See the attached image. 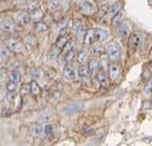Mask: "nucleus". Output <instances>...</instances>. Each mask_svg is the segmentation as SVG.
Returning <instances> with one entry per match:
<instances>
[{
  "label": "nucleus",
  "instance_id": "obj_1",
  "mask_svg": "<svg viewBox=\"0 0 152 146\" xmlns=\"http://www.w3.org/2000/svg\"><path fill=\"white\" fill-rule=\"evenodd\" d=\"M106 55L107 58L111 61H116L120 58V55H121V48L115 43H112L110 45L107 46L106 48Z\"/></svg>",
  "mask_w": 152,
  "mask_h": 146
},
{
  "label": "nucleus",
  "instance_id": "obj_2",
  "mask_svg": "<svg viewBox=\"0 0 152 146\" xmlns=\"http://www.w3.org/2000/svg\"><path fill=\"white\" fill-rule=\"evenodd\" d=\"M5 46L13 53H24L25 51V46L22 42H20L17 39H8L5 42Z\"/></svg>",
  "mask_w": 152,
  "mask_h": 146
},
{
  "label": "nucleus",
  "instance_id": "obj_3",
  "mask_svg": "<svg viewBox=\"0 0 152 146\" xmlns=\"http://www.w3.org/2000/svg\"><path fill=\"white\" fill-rule=\"evenodd\" d=\"M109 76L114 82H118L121 78V68L117 64H110L108 66Z\"/></svg>",
  "mask_w": 152,
  "mask_h": 146
},
{
  "label": "nucleus",
  "instance_id": "obj_4",
  "mask_svg": "<svg viewBox=\"0 0 152 146\" xmlns=\"http://www.w3.org/2000/svg\"><path fill=\"white\" fill-rule=\"evenodd\" d=\"M15 20L18 22V23H20L21 25H28L31 23V20H32V18H31V15H29L28 12H18L17 15H15Z\"/></svg>",
  "mask_w": 152,
  "mask_h": 146
},
{
  "label": "nucleus",
  "instance_id": "obj_5",
  "mask_svg": "<svg viewBox=\"0 0 152 146\" xmlns=\"http://www.w3.org/2000/svg\"><path fill=\"white\" fill-rule=\"evenodd\" d=\"M129 42H131L132 46L135 48H139L143 44V37L140 33L135 32L133 34H131L129 36Z\"/></svg>",
  "mask_w": 152,
  "mask_h": 146
},
{
  "label": "nucleus",
  "instance_id": "obj_6",
  "mask_svg": "<svg viewBox=\"0 0 152 146\" xmlns=\"http://www.w3.org/2000/svg\"><path fill=\"white\" fill-rule=\"evenodd\" d=\"M63 75L66 79H69V80H73L76 78V76L78 75L77 74V71L75 70V68L71 65H68V66L65 67L64 71H63Z\"/></svg>",
  "mask_w": 152,
  "mask_h": 146
},
{
  "label": "nucleus",
  "instance_id": "obj_7",
  "mask_svg": "<svg viewBox=\"0 0 152 146\" xmlns=\"http://www.w3.org/2000/svg\"><path fill=\"white\" fill-rule=\"evenodd\" d=\"M84 107V105L82 103H75V104L69 105L66 108H64V113L65 114H74L79 112L80 110H82Z\"/></svg>",
  "mask_w": 152,
  "mask_h": 146
},
{
  "label": "nucleus",
  "instance_id": "obj_8",
  "mask_svg": "<svg viewBox=\"0 0 152 146\" xmlns=\"http://www.w3.org/2000/svg\"><path fill=\"white\" fill-rule=\"evenodd\" d=\"M118 30H119V34L121 35V37L124 38V39L129 38V36H131V34H132L131 28H129V24L124 23V22H122L121 25L118 27Z\"/></svg>",
  "mask_w": 152,
  "mask_h": 146
},
{
  "label": "nucleus",
  "instance_id": "obj_9",
  "mask_svg": "<svg viewBox=\"0 0 152 146\" xmlns=\"http://www.w3.org/2000/svg\"><path fill=\"white\" fill-rule=\"evenodd\" d=\"M98 80H99L100 84H101L103 87H108L109 80H108V77H107L106 70H104V69L99 70V72H98Z\"/></svg>",
  "mask_w": 152,
  "mask_h": 146
},
{
  "label": "nucleus",
  "instance_id": "obj_10",
  "mask_svg": "<svg viewBox=\"0 0 152 146\" xmlns=\"http://www.w3.org/2000/svg\"><path fill=\"white\" fill-rule=\"evenodd\" d=\"M109 34L107 31L103 30V29H96L95 30V38L100 42H104L108 39Z\"/></svg>",
  "mask_w": 152,
  "mask_h": 146
},
{
  "label": "nucleus",
  "instance_id": "obj_11",
  "mask_svg": "<svg viewBox=\"0 0 152 146\" xmlns=\"http://www.w3.org/2000/svg\"><path fill=\"white\" fill-rule=\"evenodd\" d=\"M80 12L84 15H91L94 10V7H93V4L88 1H84L80 4Z\"/></svg>",
  "mask_w": 152,
  "mask_h": 146
},
{
  "label": "nucleus",
  "instance_id": "obj_12",
  "mask_svg": "<svg viewBox=\"0 0 152 146\" xmlns=\"http://www.w3.org/2000/svg\"><path fill=\"white\" fill-rule=\"evenodd\" d=\"M88 67H89V72H91V75H95V74H97L99 72L100 63L97 59H94V60H91V61H89Z\"/></svg>",
  "mask_w": 152,
  "mask_h": 146
},
{
  "label": "nucleus",
  "instance_id": "obj_13",
  "mask_svg": "<svg viewBox=\"0 0 152 146\" xmlns=\"http://www.w3.org/2000/svg\"><path fill=\"white\" fill-rule=\"evenodd\" d=\"M95 30L91 29V30L86 31V37H84V44L86 45H91L94 43V40H95Z\"/></svg>",
  "mask_w": 152,
  "mask_h": 146
},
{
  "label": "nucleus",
  "instance_id": "obj_14",
  "mask_svg": "<svg viewBox=\"0 0 152 146\" xmlns=\"http://www.w3.org/2000/svg\"><path fill=\"white\" fill-rule=\"evenodd\" d=\"M42 132H43V128H42L41 125H39V123H35V125H33L32 127L30 128V135L33 137L40 136V135L42 134Z\"/></svg>",
  "mask_w": 152,
  "mask_h": 146
},
{
  "label": "nucleus",
  "instance_id": "obj_15",
  "mask_svg": "<svg viewBox=\"0 0 152 146\" xmlns=\"http://www.w3.org/2000/svg\"><path fill=\"white\" fill-rule=\"evenodd\" d=\"M0 28H1L2 30L6 31V32H12V31L15 30V25L10 21H8V20H4V21H2L1 24H0Z\"/></svg>",
  "mask_w": 152,
  "mask_h": 146
},
{
  "label": "nucleus",
  "instance_id": "obj_16",
  "mask_svg": "<svg viewBox=\"0 0 152 146\" xmlns=\"http://www.w3.org/2000/svg\"><path fill=\"white\" fill-rule=\"evenodd\" d=\"M122 20H124V13L121 12H118L117 15H113V19H112V26L114 28H118V27L121 25L122 23Z\"/></svg>",
  "mask_w": 152,
  "mask_h": 146
},
{
  "label": "nucleus",
  "instance_id": "obj_17",
  "mask_svg": "<svg viewBox=\"0 0 152 146\" xmlns=\"http://www.w3.org/2000/svg\"><path fill=\"white\" fill-rule=\"evenodd\" d=\"M89 73H91L89 72V67L86 66V65L81 64L79 67H78L77 74H78V76H80V77H86Z\"/></svg>",
  "mask_w": 152,
  "mask_h": 146
},
{
  "label": "nucleus",
  "instance_id": "obj_18",
  "mask_svg": "<svg viewBox=\"0 0 152 146\" xmlns=\"http://www.w3.org/2000/svg\"><path fill=\"white\" fill-rule=\"evenodd\" d=\"M121 8H122L121 2H116V3H114L113 5H111V7L109 8V13L113 17V15H117L118 12H121Z\"/></svg>",
  "mask_w": 152,
  "mask_h": 146
},
{
  "label": "nucleus",
  "instance_id": "obj_19",
  "mask_svg": "<svg viewBox=\"0 0 152 146\" xmlns=\"http://www.w3.org/2000/svg\"><path fill=\"white\" fill-rule=\"evenodd\" d=\"M77 55H76L75 49H70V51H66V55H65V61L67 63H72L76 59Z\"/></svg>",
  "mask_w": 152,
  "mask_h": 146
},
{
  "label": "nucleus",
  "instance_id": "obj_20",
  "mask_svg": "<svg viewBox=\"0 0 152 146\" xmlns=\"http://www.w3.org/2000/svg\"><path fill=\"white\" fill-rule=\"evenodd\" d=\"M8 79L19 84L22 80V75H21V73L18 72V71H12V72L8 73Z\"/></svg>",
  "mask_w": 152,
  "mask_h": 146
},
{
  "label": "nucleus",
  "instance_id": "obj_21",
  "mask_svg": "<svg viewBox=\"0 0 152 146\" xmlns=\"http://www.w3.org/2000/svg\"><path fill=\"white\" fill-rule=\"evenodd\" d=\"M30 90H31V94L34 96H38V95H40V93H41V89H40V87L38 85L36 81H31Z\"/></svg>",
  "mask_w": 152,
  "mask_h": 146
},
{
  "label": "nucleus",
  "instance_id": "obj_22",
  "mask_svg": "<svg viewBox=\"0 0 152 146\" xmlns=\"http://www.w3.org/2000/svg\"><path fill=\"white\" fill-rule=\"evenodd\" d=\"M43 134L45 138H53V128L51 125H45L43 128Z\"/></svg>",
  "mask_w": 152,
  "mask_h": 146
},
{
  "label": "nucleus",
  "instance_id": "obj_23",
  "mask_svg": "<svg viewBox=\"0 0 152 146\" xmlns=\"http://www.w3.org/2000/svg\"><path fill=\"white\" fill-rule=\"evenodd\" d=\"M88 51H82L78 54L77 56V62L80 63V64H83L88 61Z\"/></svg>",
  "mask_w": 152,
  "mask_h": 146
},
{
  "label": "nucleus",
  "instance_id": "obj_24",
  "mask_svg": "<svg viewBox=\"0 0 152 146\" xmlns=\"http://www.w3.org/2000/svg\"><path fill=\"white\" fill-rule=\"evenodd\" d=\"M42 4V1L41 0H33L32 2H30L28 5V10H30V12H34V10H38V8L40 7V5Z\"/></svg>",
  "mask_w": 152,
  "mask_h": 146
},
{
  "label": "nucleus",
  "instance_id": "obj_25",
  "mask_svg": "<svg viewBox=\"0 0 152 146\" xmlns=\"http://www.w3.org/2000/svg\"><path fill=\"white\" fill-rule=\"evenodd\" d=\"M68 38L66 36H64V35H62V36H60L58 38L57 42H56V45L58 46V48H60L61 49H63L65 48V45L67 44V42H68Z\"/></svg>",
  "mask_w": 152,
  "mask_h": 146
},
{
  "label": "nucleus",
  "instance_id": "obj_26",
  "mask_svg": "<svg viewBox=\"0 0 152 146\" xmlns=\"http://www.w3.org/2000/svg\"><path fill=\"white\" fill-rule=\"evenodd\" d=\"M48 25L45 23H43V22H37V23L35 24V30H36L37 32L43 33V32H45V31H48Z\"/></svg>",
  "mask_w": 152,
  "mask_h": 146
},
{
  "label": "nucleus",
  "instance_id": "obj_27",
  "mask_svg": "<svg viewBox=\"0 0 152 146\" xmlns=\"http://www.w3.org/2000/svg\"><path fill=\"white\" fill-rule=\"evenodd\" d=\"M60 51H61V48H58L57 45H55L53 48H51L50 51V59H53V60L57 59V58L59 57V55H60Z\"/></svg>",
  "mask_w": 152,
  "mask_h": 146
},
{
  "label": "nucleus",
  "instance_id": "obj_28",
  "mask_svg": "<svg viewBox=\"0 0 152 146\" xmlns=\"http://www.w3.org/2000/svg\"><path fill=\"white\" fill-rule=\"evenodd\" d=\"M86 28H84V26H82L81 28L79 29V30L76 31V35H77V39L79 40V41H83L84 40V37H86Z\"/></svg>",
  "mask_w": 152,
  "mask_h": 146
},
{
  "label": "nucleus",
  "instance_id": "obj_29",
  "mask_svg": "<svg viewBox=\"0 0 152 146\" xmlns=\"http://www.w3.org/2000/svg\"><path fill=\"white\" fill-rule=\"evenodd\" d=\"M17 89H18V84H17V82L10 80V81L6 84V90H7L8 93H15V92L17 91Z\"/></svg>",
  "mask_w": 152,
  "mask_h": 146
},
{
  "label": "nucleus",
  "instance_id": "obj_30",
  "mask_svg": "<svg viewBox=\"0 0 152 146\" xmlns=\"http://www.w3.org/2000/svg\"><path fill=\"white\" fill-rule=\"evenodd\" d=\"M60 5H61V3H60L59 0H50V3H48V7H50V10H58V8L60 7Z\"/></svg>",
  "mask_w": 152,
  "mask_h": 146
},
{
  "label": "nucleus",
  "instance_id": "obj_31",
  "mask_svg": "<svg viewBox=\"0 0 152 146\" xmlns=\"http://www.w3.org/2000/svg\"><path fill=\"white\" fill-rule=\"evenodd\" d=\"M91 53H93L95 56L100 55V54L102 53V48H101V45H100V44H98V43H95V44L93 45V48H91Z\"/></svg>",
  "mask_w": 152,
  "mask_h": 146
},
{
  "label": "nucleus",
  "instance_id": "obj_32",
  "mask_svg": "<svg viewBox=\"0 0 152 146\" xmlns=\"http://www.w3.org/2000/svg\"><path fill=\"white\" fill-rule=\"evenodd\" d=\"M144 92H145V95H151L152 94V78L150 80H149L148 82H147V84H146V87H145V90H144Z\"/></svg>",
  "mask_w": 152,
  "mask_h": 146
},
{
  "label": "nucleus",
  "instance_id": "obj_33",
  "mask_svg": "<svg viewBox=\"0 0 152 146\" xmlns=\"http://www.w3.org/2000/svg\"><path fill=\"white\" fill-rule=\"evenodd\" d=\"M64 49L66 51H70V49H75V42L73 41V40H68V42H67V44L65 45Z\"/></svg>",
  "mask_w": 152,
  "mask_h": 146
},
{
  "label": "nucleus",
  "instance_id": "obj_34",
  "mask_svg": "<svg viewBox=\"0 0 152 146\" xmlns=\"http://www.w3.org/2000/svg\"><path fill=\"white\" fill-rule=\"evenodd\" d=\"M32 76L35 78V79H40L42 76V73L39 69H33L32 70Z\"/></svg>",
  "mask_w": 152,
  "mask_h": 146
},
{
  "label": "nucleus",
  "instance_id": "obj_35",
  "mask_svg": "<svg viewBox=\"0 0 152 146\" xmlns=\"http://www.w3.org/2000/svg\"><path fill=\"white\" fill-rule=\"evenodd\" d=\"M31 93V90H30V84H25L22 87L21 89V94L22 95H27V94Z\"/></svg>",
  "mask_w": 152,
  "mask_h": 146
},
{
  "label": "nucleus",
  "instance_id": "obj_36",
  "mask_svg": "<svg viewBox=\"0 0 152 146\" xmlns=\"http://www.w3.org/2000/svg\"><path fill=\"white\" fill-rule=\"evenodd\" d=\"M82 26H83V25L81 24V22H80L79 20H74V22H73V29H74L75 31L79 30Z\"/></svg>",
  "mask_w": 152,
  "mask_h": 146
},
{
  "label": "nucleus",
  "instance_id": "obj_37",
  "mask_svg": "<svg viewBox=\"0 0 152 146\" xmlns=\"http://www.w3.org/2000/svg\"><path fill=\"white\" fill-rule=\"evenodd\" d=\"M27 43L30 44V45H35V44H36V39H35L33 36L28 37V39H27Z\"/></svg>",
  "mask_w": 152,
  "mask_h": 146
},
{
  "label": "nucleus",
  "instance_id": "obj_38",
  "mask_svg": "<svg viewBox=\"0 0 152 146\" xmlns=\"http://www.w3.org/2000/svg\"><path fill=\"white\" fill-rule=\"evenodd\" d=\"M5 59H6V58H5V56L3 55V53H2V51H1V49H0V63H1V62H3Z\"/></svg>",
  "mask_w": 152,
  "mask_h": 146
},
{
  "label": "nucleus",
  "instance_id": "obj_39",
  "mask_svg": "<svg viewBox=\"0 0 152 146\" xmlns=\"http://www.w3.org/2000/svg\"><path fill=\"white\" fill-rule=\"evenodd\" d=\"M86 134H88L86 136H93V135L95 134V132H94L93 130H91V131H88V132H86Z\"/></svg>",
  "mask_w": 152,
  "mask_h": 146
},
{
  "label": "nucleus",
  "instance_id": "obj_40",
  "mask_svg": "<svg viewBox=\"0 0 152 146\" xmlns=\"http://www.w3.org/2000/svg\"><path fill=\"white\" fill-rule=\"evenodd\" d=\"M2 80H3V77H2V74H0V85L2 84Z\"/></svg>",
  "mask_w": 152,
  "mask_h": 146
},
{
  "label": "nucleus",
  "instance_id": "obj_41",
  "mask_svg": "<svg viewBox=\"0 0 152 146\" xmlns=\"http://www.w3.org/2000/svg\"><path fill=\"white\" fill-rule=\"evenodd\" d=\"M101 1H103V0H101Z\"/></svg>",
  "mask_w": 152,
  "mask_h": 146
}]
</instances>
